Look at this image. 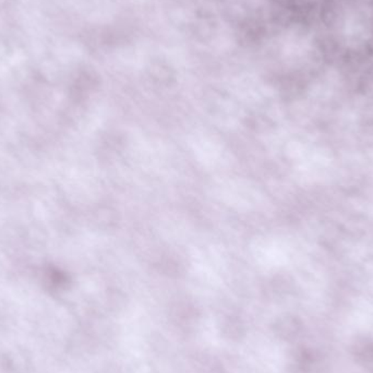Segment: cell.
Masks as SVG:
<instances>
[{
	"mask_svg": "<svg viewBox=\"0 0 373 373\" xmlns=\"http://www.w3.org/2000/svg\"><path fill=\"white\" fill-rule=\"evenodd\" d=\"M301 329V322L295 318H286L281 322V326H279V332L282 334L283 337L287 340L298 335Z\"/></svg>",
	"mask_w": 373,
	"mask_h": 373,
	"instance_id": "cell-2",
	"label": "cell"
},
{
	"mask_svg": "<svg viewBox=\"0 0 373 373\" xmlns=\"http://www.w3.org/2000/svg\"><path fill=\"white\" fill-rule=\"evenodd\" d=\"M352 354L358 364L373 373V340L372 338L358 337L352 345Z\"/></svg>",
	"mask_w": 373,
	"mask_h": 373,
	"instance_id": "cell-1",
	"label": "cell"
}]
</instances>
